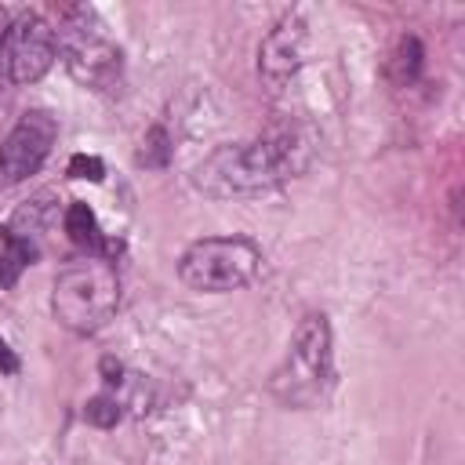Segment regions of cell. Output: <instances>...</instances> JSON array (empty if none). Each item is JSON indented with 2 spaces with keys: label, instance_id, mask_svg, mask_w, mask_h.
I'll return each instance as SVG.
<instances>
[{
  "label": "cell",
  "instance_id": "cell-1",
  "mask_svg": "<svg viewBox=\"0 0 465 465\" xmlns=\"http://www.w3.org/2000/svg\"><path fill=\"white\" fill-rule=\"evenodd\" d=\"M316 153V138L298 127H272L262 138L218 145L193 167V185L211 200H236V196H262L298 174L309 171Z\"/></svg>",
  "mask_w": 465,
  "mask_h": 465
},
{
  "label": "cell",
  "instance_id": "cell-2",
  "mask_svg": "<svg viewBox=\"0 0 465 465\" xmlns=\"http://www.w3.org/2000/svg\"><path fill=\"white\" fill-rule=\"evenodd\" d=\"M334 389V334L323 312H309L287 345V356L269 378V392L283 407H320Z\"/></svg>",
  "mask_w": 465,
  "mask_h": 465
},
{
  "label": "cell",
  "instance_id": "cell-3",
  "mask_svg": "<svg viewBox=\"0 0 465 465\" xmlns=\"http://www.w3.org/2000/svg\"><path fill=\"white\" fill-rule=\"evenodd\" d=\"M120 309V276L105 258H76L51 283V312L73 334H98Z\"/></svg>",
  "mask_w": 465,
  "mask_h": 465
},
{
  "label": "cell",
  "instance_id": "cell-4",
  "mask_svg": "<svg viewBox=\"0 0 465 465\" xmlns=\"http://www.w3.org/2000/svg\"><path fill=\"white\" fill-rule=\"evenodd\" d=\"M54 47L62 65L80 87L116 91L124 80V51L109 40L105 25L91 7H65L62 25L54 29Z\"/></svg>",
  "mask_w": 465,
  "mask_h": 465
},
{
  "label": "cell",
  "instance_id": "cell-5",
  "mask_svg": "<svg viewBox=\"0 0 465 465\" xmlns=\"http://www.w3.org/2000/svg\"><path fill=\"white\" fill-rule=\"evenodd\" d=\"M262 269V251L247 236H203L193 240L178 258L185 287L203 294H225L247 287Z\"/></svg>",
  "mask_w": 465,
  "mask_h": 465
},
{
  "label": "cell",
  "instance_id": "cell-6",
  "mask_svg": "<svg viewBox=\"0 0 465 465\" xmlns=\"http://www.w3.org/2000/svg\"><path fill=\"white\" fill-rule=\"evenodd\" d=\"M54 29L36 11L15 15L0 29V76L11 84H33L54 65Z\"/></svg>",
  "mask_w": 465,
  "mask_h": 465
},
{
  "label": "cell",
  "instance_id": "cell-7",
  "mask_svg": "<svg viewBox=\"0 0 465 465\" xmlns=\"http://www.w3.org/2000/svg\"><path fill=\"white\" fill-rule=\"evenodd\" d=\"M54 138H58V124L51 113H44V109L22 113V120L0 142V185H18L29 174H36L40 163L47 160Z\"/></svg>",
  "mask_w": 465,
  "mask_h": 465
},
{
  "label": "cell",
  "instance_id": "cell-8",
  "mask_svg": "<svg viewBox=\"0 0 465 465\" xmlns=\"http://www.w3.org/2000/svg\"><path fill=\"white\" fill-rule=\"evenodd\" d=\"M305 47H309V25L298 11L283 15L265 33L258 47V76L272 94H280L298 76V69L305 65Z\"/></svg>",
  "mask_w": 465,
  "mask_h": 465
},
{
  "label": "cell",
  "instance_id": "cell-9",
  "mask_svg": "<svg viewBox=\"0 0 465 465\" xmlns=\"http://www.w3.org/2000/svg\"><path fill=\"white\" fill-rule=\"evenodd\" d=\"M54 193L51 189H44V193H36V196H29L15 214H11V225H7V232L11 236H18V240H33V236H40L44 229H47V222H51V214H54Z\"/></svg>",
  "mask_w": 465,
  "mask_h": 465
},
{
  "label": "cell",
  "instance_id": "cell-10",
  "mask_svg": "<svg viewBox=\"0 0 465 465\" xmlns=\"http://www.w3.org/2000/svg\"><path fill=\"white\" fill-rule=\"evenodd\" d=\"M421 65H425V51H421V40L414 33L400 36L392 54H389V80L396 87H411L418 76H421Z\"/></svg>",
  "mask_w": 465,
  "mask_h": 465
},
{
  "label": "cell",
  "instance_id": "cell-11",
  "mask_svg": "<svg viewBox=\"0 0 465 465\" xmlns=\"http://www.w3.org/2000/svg\"><path fill=\"white\" fill-rule=\"evenodd\" d=\"M36 258V243L33 240H18L11 232L0 236V287H11L18 280V272L25 265H33Z\"/></svg>",
  "mask_w": 465,
  "mask_h": 465
},
{
  "label": "cell",
  "instance_id": "cell-12",
  "mask_svg": "<svg viewBox=\"0 0 465 465\" xmlns=\"http://www.w3.org/2000/svg\"><path fill=\"white\" fill-rule=\"evenodd\" d=\"M65 232H69V240L73 243H80V247H102V232H98V218H94V211L87 207V203H69V211H65Z\"/></svg>",
  "mask_w": 465,
  "mask_h": 465
},
{
  "label": "cell",
  "instance_id": "cell-13",
  "mask_svg": "<svg viewBox=\"0 0 465 465\" xmlns=\"http://www.w3.org/2000/svg\"><path fill=\"white\" fill-rule=\"evenodd\" d=\"M167 160H171V134L163 127L145 131L142 149H138V163L149 171H160V167H167Z\"/></svg>",
  "mask_w": 465,
  "mask_h": 465
},
{
  "label": "cell",
  "instance_id": "cell-14",
  "mask_svg": "<svg viewBox=\"0 0 465 465\" xmlns=\"http://www.w3.org/2000/svg\"><path fill=\"white\" fill-rule=\"evenodd\" d=\"M84 418L91 421V425H98V429H113L116 421H120V403H116V396H91L87 403H84Z\"/></svg>",
  "mask_w": 465,
  "mask_h": 465
},
{
  "label": "cell",
  "instance_id": "cell-15",
  "mask_svg": "<svg viewBox=\"0 0 465 465\" xmlns=\"http://www.w3.org/2000/svg\"><path fill=\"white\" fill-rule=\"evenodd\" d=\"M65 171H69V178H87V182H102L105 178V163L98 156H87V153H76Z\"/></svg>",
  "mask_w": 465,
  "mask_h": 465
},
{
  "label": "cell",
  "instance_id": "cell-16",
  "mask_svg": "<svg viewBox=\"0 0 465 465\" xmlns=\"http://www.w3.org/2000/svg\"><path fill=\"white\" fill-rule=\"evenodd\" d=\"M0 371H4V374H15V371H18V356L11 352V345H7L4 338H0Z\"/></svg>",
  "mask_w": 465,
  "mask_h": 465
},
{
  "label": "cell",
  "instance_id": "cell-17",
  "mask_svg": "<svg viewBox=\"0 0 465 465\" xmlns=\"http://www.w3.org/2000/svg\"><path fill=\"white\" fill-rule=\"evenodd\" d=\"M102 374H105V381H109V385H120V381H124V378H120V374H124V367H120L116 360H102Z\"/></svg>",
  "mask_w": 465,
  "mask_h": 465
}]
</instances>
